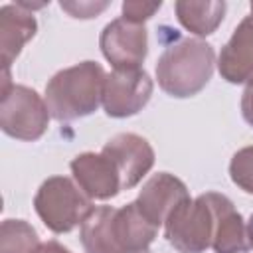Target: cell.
<instances>
[{
  "instance_id": "6da1fadb",
  "label": "cell",
  "mask_w": 253,
  "mask_h": 253,
  "mask_svg": "<svg viewBox=\"0 0 253 253\" xmlns=\"http://www.w3.org/2000/svg\"><path fill=\"white\" fill-rule=\"evenodd\" d=\"M105 69L97 61H81L57 71L45 85V105L59 123L93 115L103 103Z\"/></svg>"
},
{
  "instance_id": "7a4b0ae2",
  "label": "cell",
  "mask_w": 253,
  "mask_h": 253,
  "mask_svg": "<svg viewBox=\"0 0 253 253\" xmlns=\"http://www.w3.org/2000/svg\"><path fill=\"white\" fill-rule=\"evenodd\" d=\"M213 65L215 51L208 42L182 38L160 53L156 61V79L166 95L188 99L210 83Z\"/></svg>"
},
{
  "instance_id": "3957f363",
  "label": "cell",
  "mask_w": 253,
  "mask_h": 253,
  "mask_svg": "<svg viewBox=\"0 0 253 253\" xmlns=\"http://www.w3.org/2000/svg\"><path fill=\"white\" fill-rule=\"evenodd\" d=\"M34 210L53 233H69L93 210V200L67 176H49L34 198Z\"/></svg>"
},
{
  "instance_id": "277c9868",
  "label": "cell",
  "mask_w": 253,
  "mask_h": 253,
  "mask_svg": "<svg viewBox=\"0 0 253 253\" xmlns=\"http://www.w3.org/2000/svg\"><path fill=\"white\" fill-rule=\"evenodd\" d=\"M49 109L40 93L26 85L12 83L0 95V128L16 138L34 142L43 136L49 125Z\"/></svg>"
},
{
  "instance_id": "5b68a950",
  "label": "cell",
  "mask_w": 253,
  "mask_h": 253,
  "mask_svg": "<svg viewBox=\"0 0 253 253\" xmlns=\"http://www.w3.org/2000/svg\"><path fill=\"white\" fill-rule=\"evenodd\" d=\"M166 241L180 253H204L213 239V210L206 194L180 202L164 221Z\"/></svg>"
},
{
  "instance_id": "8992f818",
  "label": "cell",
  "mask_w": 253,
  "mask_h": 253,
  "mask_svg": "<svg viewBox=\"0 0 253 253\" xmlns=\"http://www.w3.org/2000/svg\"><path fill=\"white\" fill-rule=\"evenodd\" d=\"M154 91L150 75L142 67L113 69L103 83V109L113 119H126L142 111Z\"/></svg>"
},
{
  "instance_id": "52a82bcc",
  "label": "cell",
  "mask_w": 253,
  "mask_h": 253,
  "mask_svg": "<svg viewBox=\"0 0 253 253\" xmlns=\"http://www.w3.org/2000/svg\"><path fill=\"white\" fill-rule=\"evenodd\" d=\"M99 47L115 69L140 67L148 53V32L144 24H134L121 16L103 28Z\"/></svg>"
},
{
  "instance_id": "ba28073f",
  "label": "cell",
  "mask_w": 253,
  "mask_h": 253,
  "mask_svg": "<svg viewBox=\"0 0 253 253\" xmlns=\"http://www.w3.org/2000/svg\"><path fill=\"white\" fill-rule=\"evenodd\" d=\"M117 168L123 190L134 188L154 166V150L150 142L134 132H119L109 138L101 150Z\"/></svg>"
},
{
  "instance_id": "9c48e42d",
  "label": "cell",
  "mask_w": 253,
  "mask_h": 253,
  "mask_svg": "<svg viewBox=\"0 0 253 253\" xmlns=\"http://www.w3.org/2000/svg\"><path fill=\"white\" fill-rule=\"evenodd\" d=\"M75 184L91 200H111L123 190L115 164L103 152H81L69 162Z\"/></svg>"
},
{
  "instance_id": "30bf717a",
  "label": "cell",
  "mask_w": 253,
  "mask_h": 253,
  "mask_svg": "<svg viewBox=\"0 0 253 253\" xmlns=\"http://www.w3.org/2000/svg\"><path fill=\"white\" fill-rule=\"evenodd\" d=\"M186 198H190V192L180 178L170 172H158L142 184V190L138 192V198L134 202L146 215V219L160 227L164 225L170 211Z\"/></svg>"
},
{
  "instance_id": "8fae6325",
  "label": "cell",
  "mask_w": 253,
  "mask_h": 253,
  "mask_svg": "<svg viewBox=\"0 0 253 253\" xmlns=\"http://www.w3.org/2000/svg\"><path fill=\"white\" fill-rule=\"evenodd\" d=\"M213 210V239L211 249L215 253H247L251 249L247 237V223L235 210L233 202L217 192H206Z\"/></svg>"
},
{
  "instance_id": "7c38bea8",
  "label": "cell",
  "mask_w": 253,
  "mask_h": 253,
  "mask_svg": "<svg viewBox=\"0 0 253 253\" xmlns=\"http://www.w3.org/2000/svg\"><path fill=\"white\" fill-rule=\"evenodd\" d=\"M221 79L231 85L253 81V14L245 16L233 30L217 57Z\"/></svg>"
},
{
  "instance_id": "4fadbf2b",
  "label": "cell",
  "mask_w": 253,
  "mask_h": 253,
  "mask_svg": "<svg viewBox=\"0 0 253 253\" xmlns=\"http://www.w3.org/2000/svg\"><path fill=\"white\" fill-rule=\"evenodd\" d=\"M38 22L34 12L24 6L4 4L0 8V51L4 69H10V63L20 55L22 47L36 36Z\"/></svg>"
},
{
  "instance_id": "5bb4252c",
  "label": "cell",
  "mask_w": 253,
  "mask_h": 253,
  "mask_svg": "<svg viewBox=\"0 0 253 253\" xmlns=\"http://www.w3.org/2000/svg\"><path fill=\"white\" fill-rule=\"evenodd\" d=\"M158 229L160 227L146 219L136 202H130L115 210V233L123 253L148 249L154 237L158 235Z\"/></svg>"
},
{
  "instance_id": "9a60e30c",
  "label": "cell",
  "mask_w": 253,
  "mask_h": 253,
  "mask_svg": "<svg viewBox=\"0 0 253 253\" xmlns=\"http://www.w3.org/2000/svg\"><path fill=\"white\" fill-rule=\"evenodd\" d=\"M115 210L111 206H99L79 225V239L85 253H123L115 233Z\"/></svg>"
},
{
  "instance_id": "2e32d148",
  "label": "cell",
  "mask_w": 253,
  "mask_h": 253,
  "mask_svg": "<svg viewBox=\"0 0 253 253\" xmlns=\"http://www.w3.org/2000/svg\"><path fill=\"white\" fill-rule=\"evenodd\" d=\"M178 22L194 36H211L225 18L223 0H178L174 4Z\"/></svg>"
},
{
  "instance_id": "e0dca14e",
  "label": "cell",
  "mask_w": 253,
  "mask_h": 253,
  "mask_svg": "<svg viewBox=\"0 0 253 253\" xmlns=\"http://www.w3.org/2000/svg\"><path fill=\"white\" fill-rule=\"evenodd\" d=\"M38 231L26 219H4L0 225V253H34Z\"/></svg>"
},
{
  "instance_id": "ac0fdd59",
  "label": "cell",
  "mask_w": 253,
  "mask_h": 253,
  "mask_svg": "<svg viewBox=\"0 0 253 253\" xmlns=\"http://www.w3.org/2000/svg\"><path fill=\"white\" fill-rule=\"evenodd\" d=\"M229 178L239 190L253 194V146H243L231 156Z\"/></svg>"
},
{
  "instance_id": "d6986e66",
  "label": "cell",
  "mask_w": 253,
  "mask_h": 253,
  "mask_svg": "<svg viewBox=\"0 0 253 253\" xmlns=\"http://www.w3.org/2000/svg\"><path fill=\"white\" fill-rule=\"evenodd\" d=\"M162 2H142V0H125L123 2V18L134 24H144L148 18L158 12Z\"/></svg>"
},
{
  "instance_id": "ffe728a7",
  "label": "cell",
  "mask_w": 253,
  "mask_h": 253,
  "mask_svg": "<svg viewBox=\"0 0 253 253\" xmlns=\"http://www.w3.org/2000/svg\"><path fill=\"white\" fill-rule=\"evenodd\" d=\"M61 10H65L71 18H81V20H89V18H97L107 6L109 2H59Z\"/></svg>"
},
{
  "instance_id": "44dd1931",
  "label": "cell",
  "mask_w": 253,
  "mask_h": 253,
  "mask_svg": "<svg viewBox=\"0 0 253 253\" xmlns=\"http://www.w3.org/2000/svg\"><path fill=\"white\" fill-rule=\"evenodd\" d=\"M241 115L249 126H253V81H249L241 95Z\"/></svg>"
},
{
  "instance_id": "7402d4cb",
  "label": "cell",
  "mask_w": 253,
  "mask_h": 253,
  "mask_svg": "<svg viewBox=\"0 0 253 253\" xmlns=\"http://www.w3.org/2000/svg\"><path fill=\"white\" fill-rule=\"evenodd\" d=\"M34 253H71L67 247H63L59 241L55 239H49V241H43L38 245V249Z\"/></svg>"
},
{
  "instance_id": "603a6c76",
  "label": "cell",
  "mask_w": 253,
  "mask_h": 253,
  "mask_svg": "<svg viewBox=\"0 0 253 253\" xmlns=\"http://www.w3.org/2000/svg\"><path fill=\"white\" fill-rule=\"evenodd\" d=\"M247 237H249V245L253 247V215L247 221Z\"/></svg>"
},
{
  "instance_id": "cb8c5ba5",
  "label": "cell",
  "mask_w": 253,
  "mask_h": 253,
  "mask_svg": "<svg viewBox=\"0 0 253 253\" xmlns=\"http://www.w3.org/2000/svg\"><path fill=\"white\" fill-rule=\"evenodd\" d=\"M132 253H150L148 249H142V251H132Z\"/></svg>"
},
{
  "instance_id": "d4e9b609",
  "label": "cell",
  "mask_w": 253,
  "mask_h": 253,
  "mask_svg": "<svg viewBox=\"0 0 253 253\" xmlns=\"http://www.w3.org/2000/svg\"><path fill=\"white\" fill-rule=\"evenodd\" d=\"M249 8H251V14H253V2H251V4H249Z\"/></svg>"
}]
</instances>
